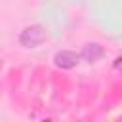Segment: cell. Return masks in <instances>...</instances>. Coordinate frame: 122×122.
Masks as SVG:
<instances>
[{
  "label": "cell",
  "instance_id": "6da1fadb",
  "mask_svg": "<svg viewBox=\"0 0 122 122\" xmlns=\"http://www.w3.org/2000/svg\"><path fill=\"white\" fill-rule=\"evenodd\" d=\"M44 40H46V30H44L42 25H29V27H25V29L21 30V34H19V42H21V46H25V48H36V46H40Z\"/></svg>",
  "mask_w": 122,
  "mask_h": 122
},
{
  "label": "cell",
  "instance_id": "7a4b0ae2",
  "mask_svg": "<svg viewBox=\"0 0 122 122\" xmlns=\"http://www.w3.org/2000/svg\"><path fill=\"white\" fill-rule=\"evenodd\" d=\"M78 61H80V55L72 50H61L53 55V63L61 69H72L78 65Z\"/></svg>",
  "mask_w": 122,
  "mask_h": 122
},
{
  "label": "cell",
  "instance_id": "3957f363",
  "mask_svg": "<svg viewBox=\"0 0 122 122\" xmlns=\"http://www.w3.org/2000/svg\"><path fill=\"white\" fill-rule=\"evenodd\" d=\"M103 46L101 44H97V42H90V44H86L84 48H82V51L78 53L80 55V59H84V61H88V63H95V61H99L101 57H103Z\"/></svg>",
  "mask_w": 122,
  "mask_h": 122
}]
</instances>
